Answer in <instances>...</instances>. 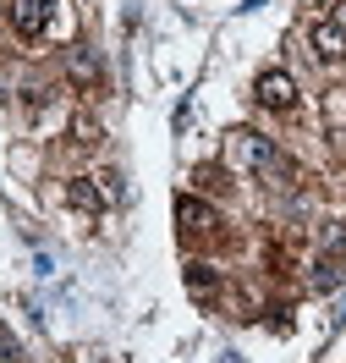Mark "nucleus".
I'll list each match as a JSON object with an SVG mask.
<instances>
[{
	"mask_svg": "<svg viewBox=\"0 0 346 363\" xmlns=\"http://www.w3.org/2000/svg\"><path fill=\"white\" fill-rule=\"evenodd\" d=\"M55 17V0H11V28L23 33V39H39Z\"/></svg>",
	"mask_w": 346,
	"mask_h": 363,
	"instance_id": "obj_5",
	"label": "nucleus"
},
{
	"mask_svg": "<svg viewBox=\"0 0 346 363\" xmlns=\"http://www.w3.org/2000/svg\"><path fill=\"white\" fill-rule=\"evenodd\" d=\"M324 116H330V127H346V89L324 94Z\"/></svg>",
	"mask_w": 346,
	"mask_h": 363,
	"instance_id": "obj_9",
	"label": "nucleus"
},
{
	"mask_svg": "<svg viewBox=\"0 0 346 363\" xmlns=\"http://www.w3.org/2000/svg\"><path fill=\"white\" fill-rule=\"evenodd\" d=\"M226 160L236 165V171H253L258 182H270V187H292V160L275 149V138L264 133H231L226 138Z\"/></svg>",
	"mask_w": 346,
	"mask_h": 363,
	"instance_id": "obj_1",
	"label": "nucleus"
},
{
	"mask_svg": "<svg viewBox=\"0 0 346 363\" xmlns=\"http://www.w3.org/2000/svg\"><path fill=\"white\" fill-rule=\"evenodd\" d=\"M67 72L83 83V89H93V83H99V61H93V50L88 45H71L67 50Z\"/></svg>",
	"mask_w": 346,
	"mask_h": 363,
	"instance_id": "obj_7",
	"label": "nucleus"
},
{
	"mask_svg": "<svg viewBox=\"0 0 346 363\" xmlns=\"http://www.w3.org/2000/svg\"><path fill=\"white\" fill-rule=\"evenodd\" d=\"M110 182H115V177H105V187H99L93 177H71V182H67V204L83 209V215H105V204H110V193H115Z\"/></svg>",
	"mask_w": 346,
	"mask_h": 363,
	"instance_id": "obj_2",
	"label": "nucleus"
},
{
	"mask_svg": "<svg viewBox=\"0 0 346 363\" xmlns=\"http://www.w3.org/2000/svg\"><path fill=\"white\" fill-rule=\"evenodd\" d=\"M253 99L264 111H292L297 105V83H292V72H264L253 83Z\"/></svg>",
	"mask_w": 346,
	"mask_h": 363,
	"instance_id": "obj_4",
	"label": "nucleus"
},
{
	"mask_svg": "<svg viewBox=\"0 0 346 363\" xmlns=\"http://www.w3.org/2000/svg\"><path fill=\"white\" fill-rule=\"evenodd\" d=\"M308 45H313V61H330V67H341L346 61V28L319 17V23L308 28Z\"/></svg>",
	"mask_w": 346,
	"mask_h": 363,
	"instance_id": "obj_3",
	"label": "nucleus"
},
{
	"mask_svg": "<svg viewBox=\"0 0 346 363\" xmlns=\"http://www.w3.org/2000/svg\"><path fill=\"white\" fill-rule=\"evenodd\" d=\"M187 292H192V297H204V303H209V297L220 292V275L209 270V264H187Z\"/></svg>",
	"mask_w": 346,
	"mask_h": 363,
	"instance_id": "obj_8",
	"label": "nucleus"
},
{
	"mask_svg": "<svg viewBox=\"0 0 346 363\" xmlns=\"http://www.w3.org/2000/svg\"><path fill=\"white\" fill-rule=\"evenodd\" d=\"M335 23H341V28H346V6H341V17H335Z\"/></svg>",
	"mask_w": 346,
	"mask_h": 363,
	"instance_id": "obj_10",
	"label": "nucleus"
},
{
	"mask_svg": "<svg viewBox=\"0 0 346 363\" xmlns=\"http://www.w3.org/2000/svg\"><path fill=\"white\" fill-rule=\"evenodd\" d=\"M176 220H182V231H198V237H209V231L220 226V215H214L204 199H192V193L176 199Z\"/></svg>",
	"mask_w": 346,
	"mask_h": 363,
	"instance_id": "obj_6",
	"label": "nucleus"
}]
</instances>
